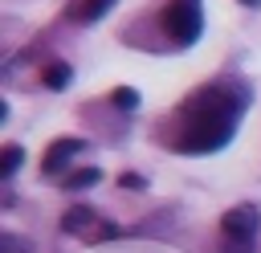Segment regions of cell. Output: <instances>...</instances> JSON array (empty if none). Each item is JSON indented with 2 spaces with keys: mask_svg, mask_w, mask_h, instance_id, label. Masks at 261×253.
I'll list each match as a JSON object with an SVG mask.
<instances>
[{
  "mask_svg": "<svg viewBox=\"0 0 261 253\" xmlns=\"http://www.w3.org/2000/svg\"><path fill=\"white\" fill-rule=\"evenodd\" d=\"M61 229H65V233H73V237H82V241H106V237H114V233H118L114 224L98 220V212H94V208H86V204L69 208V212L61 216Z\"/></svg>",
  "mask_w": 261,
  "mask_h": 253,
  "instance_id": "3",
  "label": "cell"
},
{
  "mask_svg": "<svg viewBox=\"0 0 261 253\" xmlns=\"http://www.w3.org/2000/svg\"><path fill=\"white\" fill-rule=\"evenodd\" d=\"M241 4H261V0H241Z\"/></svg>",
  "mask_w": 261,
  "mask_h": 253,
  "instance_id": "12",
  "label": "cell"
},
{
  "mask_svg": "<svg viewBox=\"0 0 261 253\" xmlns=\"http://www.w3.org/2000/svg\"><path fill=\"white\" fill-rule=\"evenodd\" d=\"M118 0H73V8H69V16L77 20V24H90V20H98V16H106L110 8H114Z\"/></svg>",
  "mask_w": 261,
  "mask_h": 253,
  "instance_id": "6",
  "label": "cell"
},
{
  "mask_svg": "<svg viewBox=\"0 0 261 253\" xmlns=\"http://www.w3.org/2000/svg\"><path fill=\"white\" fill-rule=\"evenodd\" d=\"M118 184H122V188H130V192H143V188H147V180H143V175H135V171H122V175H118Z\"/></svg>",
  "mask_w": 261,
  "mask_h": 253,
  "instance_id": "11",
  "label": "cell"
},
{
  "mask_svg": "<svg viewBox=\"0 0 261 253\" xmlns=\"http://www.w3.org/2000/svg\"><path fill=\"white\" fill-rule=\"evenodd\" d=\"M159 24H163V33H167L175 45H192V41L200 37V29H204V20H200V0H171V4L163 8Z\"/></svg>",
  "mask_w": 261,
  "mask_h": 253,
  "instance_id": "2",
  "label": "cell"
},
{
  "mask_svg": "<svg viewBox=\"0 0 261 253\" xmlns=\"http://www.w3.org/2000/svg\"><path fill=\"white\" fill-rule=\"evenodd\" d=\"M114 102H118V106H122V110H135V106H139V94H135V90H126V86H122V90H114Z\"/></svg>",
  "mask_w": 261,
  "mask_h": 253,
  "instance_id": "10",
  "label": "cell"
},
{
  "mask_svg": "<svg viewBox=\"0 0 261 253\" xmlns=\"http://www.w3.org/2000/svg\"><path fill=\"white\" fill-rule=\"evenodd\" d=\"M257 224H261V216H257L253 204H237V208H228V212L220 216V229H224L228 245H249L253 233H257Z\"/></svg>",
  "mask_w": 261,
  "mask_h": 253,
  "instance_id": "4",
  "label": "cell"
},
{
  "mask_svg": "<svg viewBox=\"0 0 261 253\" xmlns=\"http://www.w3.org/2000/svg\"><path fill=\"white\" fill-rule=\"evenodd\" d=\"M16 167H20V147H16V143H8V147H4V155H0V175L8 180Z\"/></svg>",
  "mask_w": 261,
  "mask_h": 253,
  "instance_id": "8",
  "label": "cell"
},
{
  "mask_svg": "<svg viewBox=\"0 0 261 253\" xmlns=\"http://www.w3.org/2000/svg\"><path fill=\"white\" fill-rule=\"evenodd\" d=\"M94 180H98V167H82V171L65 175V188H90Z\"/></svg>",
  "mask_w": 261,
  "mask_h": 253,
  "instance_id": "9",
  "label": "cell"
},
{
  "mask_svg": "<svg viewBox=\"0 0 261 253\" xmlns=\"http://www.w3.org/2000/svg\"><path fill=\"white\" fill-rule=\"evenodd\" d=\"M82 147H86L82 139H53V143H49V151H45V159H41V171H45V175H57V171H61V167L82 151Z\"/></svg>",
  "mask_w": 261,
  "mask_h": 253,
  "instance_id": "5",
  "label": "cell"
},
{
  "mask_svg": "<svg viewBox=\"0 0 261 253\" xmlns=\"http://www.w3.org/2000/svg\"><path fill=\"white\" fill-rule=\"evenodd\" d=\"M69 78H73V69H69V65H61V61H57V65H49V69L41 73V82H45L49 90H61Z\"/></svg>",
  "mask_w": 261,
  "mask_h": 253,
  "instance_id": "7",
  "label": "cell"
},
{
  "mask_svg": "<svg viewBox=\"0 0 261 253\" xmlns=\"http://www.w3.org/2000/svg\"><path fill=\"white\" fill-rule=\"evenodd\" d=\"M241 106H245L241 94H232L224 86H204L200 94H192L184 102L175 135H171V147L184 151V155H204V151L224 147L232 139V131H237Z\"/></svg>",
  "mask_w": 261,
  "mask_h": 253,
  "instance_id": "1",
  "label": "cell"
}]
</instances>
